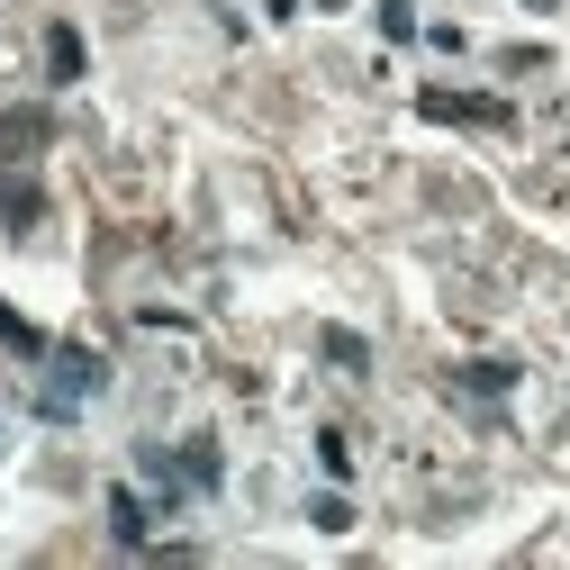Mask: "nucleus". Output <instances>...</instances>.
Segmentation results:
<instances>
[{
	"label": "nucleus",
	"instance_id": "nucleus-1",
	"mask_svg": "<svg viewBox=\"0 0 570 570\" xmlns=\"http://www.w3.org/2000/svg\"><path fill=\"white\" fill-rule=\"evenodd\" d=\"M425 118H471V127H498L508 109H498V100H462V91H425Z\"/></svg>",
	"mask_w": 570,
	"mask_h": 570
},
{
	"label": "nucleus",
	"instance_id": "nucleus-2",
	"mask_svg": "<svg viewBox=\"0 0 570 570\" xmlns=\"http://www.w3.org/2000/svg\"><path fill=\"white\" fill-rule=\"evenodd\" d=\"M73 390H100V363H91V353H55V407Z\"/></svg>",
	"mask_w": 570,
	"mask_h": 570
},
{
	"label": "nucleus",
	"instance_id": "nucleus-3",
	"mask_svg": "<svg viewBox=\"0 0 570 570\" xmlns=\"http://www.w3.org/2000/svg\"><path fill=\"white\" fill-rule=\"evenodd\" d=\"M46 63H55V82H82V37L73 28H46Z\"/></svg>",
	"mask_w": 570,
	"mask_h": 570
},
{
	"label": "nucleus",
	"instance_id": "nucleus-4",
	"mask_svg": "<svg viewBox=\"0 0 570 570\" xmlns=\"http://www.w3.org/2000/svg\"><path fill=\"white\" fill-rule=\"evenodd\" d=\"M19 146H46V118H37V109H10V118H0V155H19Z\"/></svg>",
	"mask_w": 570,
	"mask_h": 570
},
{
	"label": "nucleus",
	"instance_id": "nucleus-5",
	"mask_svg": "<svg viewBox=\"0 0 570 570\" xmlns=\"http://www.w3.org/2000/svg\"><path fill=\"white\" fill-rule=\"evenodd\" d=\"M326 363H344V372H363V363H372V344L353 335V326H326Z\"/></svg>",
	"mask_w": 570,
	"mask_h": 570
},
{
	"label": "nucleus",
	"instance_id": "nucleus-6",
	"mask_svg": "<svg viewBox=\"0 0 570 570\" xmlns=\"http://www.w3.org/2000/svg\"><path fill=\"white\" fill-rule=\"evenodd\" d=\"M109 534H118V543H146V508H136V498H127V489L109 498Z\"/></svg>",
	"mask_w": 570,
	"mask_h": 570
},
{
	"label": "nucleus",
	"instance_id": "nucleus-7",
	"mask_svg": "<svg viewBox=\"0 0 570 570\" xmlns=\"http://www.w3.org/2000/svg\"><path fill=\"white\" fill-rule=\"evenodd\" d=\"M0 218H37V190L28 181H0Z\"/></svg>",
	"mask_w": 570,
	"mask_h": 570
},
{
	"label": "nucleus",
	"instance_id": "nucleus-8",
	"mask_svg": "<svg viewBox=\"0 0 570 570\" xmlns=\"http://www.w3.org/2000/svg\"><path fill=\"white\" fill-rule=\"evenodd\" d=\"M381 37H416V10H407V0H381Z\"/></svg>",
	"mask_w": 570,
	"mask_h": 570
},
{
	"label": "nucleus",
	"instance_id": "nucleus-9",
	"mask_svg": "<svg viewBox=\"0 0 570 570\" xmlns=\"http://www.w3.org/2000/svg\"><path fill=\"white\" fill-rule=\"evenodd\" d=\"M308 517H317V534H344V525H353V508H344V498H317Z\"/></svg>",
	"mask_w": 570,
	"mask_h": 570
},
{
	"label": "nucleus",
	"instance_id": "nucleus-10",
	"mask_svg": "<svg viewBox=\"0 0 570 570\" xmlns=\"http://www.w3.org/2000/svg\"><path fill=\"white\" fill-rule=\"evenodd\" d=\"M525 10H552V0H525Z\"/></svg>",
	"mask_w": 570,
	"mask_h": 570
},
{
	"label": "nucleus",
	"instance_id": "nucleus-11",
	"mask_svg": "<svg viewBox=\"0 0 570 570\" xmlns=\"http://www.w3.org/2000/svg\"><path fill=\"white\" fill-rule=\"evenodd\" d=\"M317 10H335V0H317Z\"/></svg>",
	"mask_w": 570,
	"mask_h": 570
}]
</instances>
